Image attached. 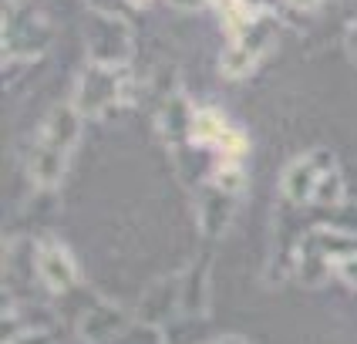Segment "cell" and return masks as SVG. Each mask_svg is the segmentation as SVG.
Returning a JSON list of instances; mask_svg holds the SVG:
<instances>
[{"mask_svg":"<svg viewBox=\"0 0 357 344\" xmlns=\"http://www.w3.org/2000/svg\"><path fill=\"white\" fill-rule=\"evenodd\" d=\"M357 257V233L337 226H314L294 250V274L307 287H320L340 263Z\"/></svg>","mask_w":357,"mask_h":344,"instance_id":"cell-1","label":"cell"},{"mask_svg":"<svg viewBox=\"0 0 357 344\" xmlns=\"http://www.w3.org/2000/svg\"><path fill=\"white\" fill-rule=\"evenodd\" d=\"M125 75L121 68H108V64H88L81 71L78 84H75V98L71 105L81 112V119H91V115H105L108 108H115L125 101Z\"/></svg>","mask_w":357,"mask_h":344,"instance_id":"cell-2","label":"cell"},{"mask_svg":"<svg viewBox=\"0 0 357 344\" xmlns=\"http://www.w3.org/2000/svg\"><path fill=\"white\" fill-rule=\"evenodd\" d=\"M51 44V24L31 7H17V24L3 20V61H34Z\"/></svg>","mask_w":357,"mask_h":344,"instance_id":"cell-3","label":"cell"},{"mask_svg":"<svg viewBox=\"0 0 357 344\" xmlns=\"http://www.w3.org/2000/svg\"><path fill=\"white\" fill-rule=\"evenodd\" d=\"M331 169H337V159H334L331 149H314V152L300 156L297 162H290L283 169V196H287V202H294V206L314 202V189H317L320 176L331 172Z\"/></svg>","mask_w":357,"mask_h":344,"instance_id":"cell-4","label":"cell"},{"mask_svg":"<svg viewBox=\"0 0 357 344\" xmlns=\"http://www.w3.org/2000/svg\"><path fill=\"white\" fill-rule=\"evenodd\" d=\"M34 274L51 294H64L78 283V267L58 240H40L34 250Z\"/></svg>","mask_w":357,"mask_h":344,"instance_id":"cell-5","label":"cell"},{"mask_svg":"<svg viewBox=\"0 0 357 344\" xmlns=\"http://www.w3.org/2000/svg\"><path fill=\"white\" fill-rule=\"evenodd\" d=\"M132 327H135V324L128 321L119 307L95 304V307H88V311L81 314L78 334H81V341H88V344H119Z\"/></svg>","mask_w":357,"mask_h":344,"instance_id":"cell-6","label":"cell"},{"mask_svg":"<svg viewBox=\"0 0 357 344\" xmlns=\"http://www.w3.org/2000/svg\"><path fill=\"white\" fill-rule=\"evenodd\" d=\"M105 31H91L88 34V51L95 64H108V68H121L128 61V24L125 17H108L101 14Z\"/></svg>","mask_w":357,"mask_h":344,"instance_id":"cell-7","label":"cell"},{"mask_svg":"<svg viewBox=\"0 0 357 344\" xmlns=\"http://www.w3.org/2000/svg\"><path fill=\"white\" fill-rule=\"evenodd\" d=\"M78 135H81V112L71 105V101H64L58 108H51L47 121L40 125L38 142L47 145V149H54V152H61V156H71Z\"/></svg>","mask_w":357,"mask_h":344,"instance_id":"cell-8","label":"cell"},{"mask_svg":"<svg viewBox=\"0 0 357 344\" xmlns=\"http://www.w3.org/2000/svg\"><path fill=\"white\" fill-rule=\"evenodd\" d=\"M236 202H239V196L222 193V189L206 182V186L199 189V230H202L209 240L222 237L229 220H233V213H236Z\"/></svg>","mask_w":357,"mask_h":344,"instance_id":"cell-9","label":"cell"},{"mask_svg":"<svg viewBox=\"0 0 357 344\" xmlns=\"http://www.w3.org/2000/svg\"><path fill=\"white\" fill-rule=\"evenodd\" d=\"M192 119H196V108L189 105V98L185 95H169L155 125H159V135L172 149H185V145H192Z\"/></svg>","mask_w":357,"mask_h":344,"instance_id":"cell-10","label":"cell"},{"mask_svg":"<svg viewBox=\"0 0 357 344\" xmlns=\"http://www.w3.org/2000/svg\"><path fill=\"white\" fill-rule=\"evenodd\" d=\"M176 311H182V277L155 283V287L145 294V301H142L139 317H142V324H149V327H159V324L165 321V317H172Z\"/></svg>","mask_w":357,"mask_h":344,"instance_id":"cell-11","label":"cell"},{"mask_svg":"<svg viewBox=\"0 0 357 344\" xmlns=\"http://www.w3.org/2000/svg\"><path fill=\"white\" fill-rule=\"evenodd\" d=\"M64 169H68V156H61V152L40 145V142L31 145V152H27V172H31V179H34L38 189H54L61 182V176H64Z\"/></svg>","mask_w":357,"mask_h":344,"instance_id":"cell-12","label":"cell"},{"mask_svg":"<svg viewBox=\"0 0 357 344\" xmlns=\"http://www.w3.org/2000/svg\"><path fill=\"white\" fill-rule=\"evenodd\" d=\"M277 31H280L277 17H270V14H257V17L250 20V24H246L239 34H233L229 40H236V44H243L250 54L263 58V54L270 51V44L277 40Z\"/></svg>","mask_w":357,"mask_h":344,"instance_id":"cell-13","label":"cell"},{"mask_svg":"<svg viewBox=\"0 0 357 344\" xmlns=\"http://www.w3.org/2000/svg\"><path fill=\"white\" fill-rule=\"evenodd\" d=\"M226 128H229V121L222 119L219 108H213V105L196 108V119H192V145H196V149H206V152H213Z\"/></svg>","mask_w":357,"mask_h":344,"instance_id":"cell-14","label":"cell"},{"mask_svg":"<svg viewBox=\"0 0 357 344\" xmlns=\"http://www.w3.org/2000/svg\"><path fill=\"white\" fill-rule=\"evenodd\" d=\"M206 281H209V260H199L189 274H182V311L185 314L206 311Z\"/></svg>","mask_w":357,"mask_h":344,"instance_id":"cell-15","label":"cell"},{"mask_svg":"<svg viewBox=\"0 0 357 344\" xmlns=\"http://www.w3.org/2000/svg\"><path fill=\"white\" fill-rule=\"evenodd\" d=\"M246 152H250V139H246V132H243V128H236V125H229V128L222 132V139L216 142V149H213V162L243 165Z\"/></svg>","mask_w":357,"mask_h":344,"instance_id":"cell-16","label":"cell"},{"mask_svg":"<svg viewBox=\"0 0 357 344\" xmlns=\"http://www.w3.org/2000/svg\"><path fill=\"white\" fill-rule=\"evenodd\" d=\"M257 64H259L257 54H250V51H246L243 44H236V40H229V47L222 51V61H219V68H222L226 78H246Z\"/></svg>","mask_w":357,"mask_h":344,"instance_id":"cell-17","label":"cell"},{"mask_svg":"<svg viewBox=\"0 0 357 344\" xmlns=\"http://www.w3.org/2000/svg\"><path fill=\"white\" fill-rule=\"evenodd\" d=\"M314 202L317 206H340L344 202V176H340V169H331V172H324L317 182V189H314Z\"/></svg>","mask_w":357,"mask_h":344,"instance_id":"cell-18","label":"cell"},{"mask_svg":"<svg viewBox=\"0 0 357 344\" xmlns=\"http://www.w3.org/2000/svg\"><path fill=\"white\" fill-rule=\"evenodd\" d=\"M344 51H347V58L357 64V20H351L347 31H344Z\"/></svg>","mask_w":357,"mask_h":344,"instance_id":"cell-19","label":"cell"},{"mask_svg":"<svg viewBox=\"0 0 357 344\" xmlns=\"http://www.w3.org/2000/svg\"><path fill=\"white\" fill-rule=\"evenodd\" d=\"M54 338L51 334H44V331H24V334H17V341L10 344H51Z\"/></svg>","mask_w":357,"mask_h":344,"instance_id":"cell-20","label":"cell"},{"mask_svg":"<svg viewBox=\"0 0 357 344\" xmlns=\"http://www.w3.org/2000/svg\"><path fill=\"white\" fill-rule=\"evenodd\" d=\"M337 274H340V281H347L357 290V257H354V260H347V263H340Z\"/></svg>","mask_w":357,"mask_h":344,"instance_id":"cell-21","label":"cell"},{"mask_svg":"<svg viewBox=\"0 0 357 344\" xmlns=\"http://www.w3.org/2000/svg\"><path fill=\"white\" fill-rule=\"evenodd\" d=\"M176 7H182V10H199V7H206V3H213V0H172Z\"/></svg>","mask_w":357,"mask_h":344,"instance_id":"cell-22","label":"cell"},{"mask_svg":"<svg viewBox=\"0 0 357 344\" xmlns=\"http://www.w3.org/2000/svg\"><path fill=\"white\" fill-rule=\"evenodd\" d=\"M287 3H290V7H297V10H314L320 0H287Z\"/></svg>","mask_w":357,"mask_h":344,"instance_id":"cell-23","label":"cell"},{"mask_svg":"<svg viewBox=\"0 0 357 344\" xmlns=\"http://www.w3.org/2000/svg\"><path fill=\"white\" fill-rule=\"evenodd\" d=\"M213 344H246V341L236 338V334H226V338H219V341H213Z\"/></svg>","mask_w":357,"mask_h":344,"instance_id":"cell-24","label":"cell"},{"mask_svg":"<svg viewBox=\"0 0 357 344\" xmlns=\"http://www.w3.org/2000/svg\"><path fill=\"white\" fill-rule=\"evenodd\" d=\"M125 3H132V7H149L152 0H125Z\"/></svg>","mask_w":357,"mask_h":344,"instance_id":"cell-25","label":"cell"}]
</instances>
